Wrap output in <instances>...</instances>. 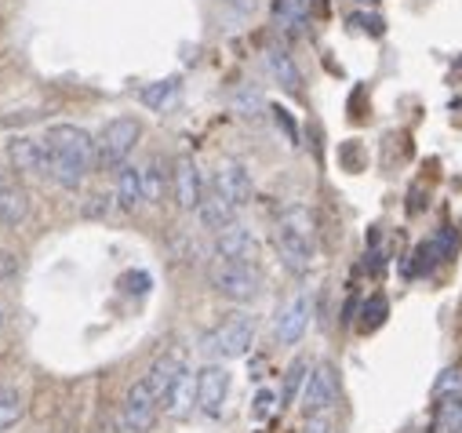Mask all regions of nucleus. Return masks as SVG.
<instances>
[{
	"label": "nucleus",
	"mask_w": 462,
	"mask_h": 433,
	"mask_svg": "<svg viewBox=\"0 0 462 433\" xmlns=\"http://www.w3.org/2000/svg\"><path fill=\"white\" fill-rule=\"evenodd\" d=\"M143 186H146V200L150 204H161L164 200V189L171 186V171H164V161L161 157H153L143 168Z\"/></svg>",
	"instance_id": "nucleus-21"
},
{
	"label": "nucleus",
	"mask_w": 462,
	"mask_h": 433,
	"mask_svg": "<svg viewBox=\"0 0 462 433\" xmlns=\"http://www.w3.org/2000/svg\"><path fill=\"white\" fill-rule=\"evenodd\" d=\"M48 179L62 189H80L88 171L95 168V135L80 124H51L44 132Z\"/></svg>",
	"instance_id": "nucleus-1"
},
{
	"label": "nucleus",
	"mask_w": 462,
	"mask_h": 433,
	"mask_svg": "<svg viewBox=\"0 0 462 433\" xmlns=\"http://www.w3.org/2000/svg\"><path fill=\"white\" fill-rule=\"evenodd\" d=\"M338 401V379H335V368L331 364H317L302 386V411L306 415H320V411H331V404Z\"/></svg>",
	"instance_id": "nucleus-10"
},
{
	"label": "nucleus",
	"mask_w": 462,
	"mask_h": 433,
	"mask_svg": "<svg viewBox=\"0 0 462 433\" xmlns=\"http://www.w3.org/2000/svg\"><path fill=\"white\" fill-rule=\"evenodd\" d=\"M458 433H462V429H458Z\"/></svg>",
	"instance_id": "nucleus-36"
},
{
	"label": "nucleus",
	"mask_w": 462,
	"mask_h": 433,
	"mask_svg": "<svg viewBox=\"0 0 462 433\" xmlns=\"http://www.w3.org/2000/svg\"><path fill=\"white\" fill-rule=\"evenodd\" d=\"M266 69H270V77H273L284 91H302V73H299L295 59H291L284 48H270V51H266Z\"/></svg>",
	"instance_id": "nucleus-18"
},
{
	"label": "nucleus",
	"mask_w": 462,
	"mask_h": 433,
	"mask_svg": "<svg viewBox=\"0 0 462 433\" xmlns=\"http://www.w3.org/2000/svg\"><path fill=\"white\" fill-rule=\"evenodd\" d=\"M143 200H146L143 168H135V164H125V168L117 171V204H121L125 211H135Z\"/></svg>",
	"instance_id": "nucleus-19"
},
{
	"label": "nucleus",
	"mask_w": 462,
	"mask_h": 433,
	"mask_svg": "<svg viewBox=\"0 0 462 433\" xmlns=\"http://www.w3.org/2000/svg\"><path fill=\"white\" fill-rule=\"evenodd\" d=\"M204 179H200V168H197V161L193 157H179L175 164H171V193H175V204L182 207V211H197L200 207V197H204Z\"/></svg>",
	"instance_id": "nucleus-12"
},
{
	"label": "nucleus",
	"mask_w": 462,
	"mask_h": 433,
	"mask_svg": "<svg viewBox=\"0 0 462 433\" xmlns=\"http://www.w3.org/2000/svg\"><path fill=\"white\" fill-rule=\"evenodd\" d=\"M197 219H200L204 230L222 234L226 226H234V223H237V207L229 204V200L208 182V186H204V197H200V207H197Z\"/></svg>",
	"instance_id": "nucleus-15"
},
{
	"label": "nucleus",
	"mask_w": 462,
	"mask_h": 433,
	"mask_svg": "<svg viewBox=\"0 0 462 433\" xmlns=\"http://www.w3.org/2000/svg\"><path fill=\"white\" fill-rule=\"evenodd\" d=\"M157 415H161V397L153 393V386L143 375L139 382L128 386V393L121 401V429L125 433H150L157 426Z\"/></svg>",
	"instance_id": "nucleus-6"
},
{
	"label": "nucleus",
	"mask_w": 462,
	"mask_h": 433,
	"mask_svg": "<svg viewBox=\"0 0 462 433\" xmlns=\"http://www.w3.org/2000/svg\"><path fill=\"white\" fill-rule=\"evenodd\" d=\"M0 324H5V309H0Z\"/></svg>",
	"instance_id": "nucleus-35"
},
{
	"label": "nucleus",
	"mask_w": 462,
	"mask_h": 433,
	"mask_svg": "<svg viewBox=\"0 0 462 433\" xmlns=\"http://www.w3.org/2000/svg\"><path fill=\"white\" fill-rule=\"evenodd\" d=\"M229 397V372L222 364H204L197 372V411H204L208 419H218Z\"/></svg>",
	"instance_id": "nucleus-8"
},
{
	"label": "nucleus",
	"mask_w": 462,
	"mask_h": 433,
	"mask_svg": "<svg viewBox=\"0 0 462 433\" xmlns=\"http://www.w3.org/2000/svg\"><path fill=\"white\" fill-rule=\"evenodd\" d=\"M226 8H234L237 15H252L255 8H259V0H222Z\"/></svg>",
	"instance_id": "nucleus-33"
},
{
	"label": "nucleus",
	"mask_w": 462,
	"mask_h": 433,
	"mask_svg": "<svg viewBox=\"0 0 462 433\" xmlns=\"http://www.w3.org/2000/svg\"><path fill=\"white\" fill-rule=\"evenodd\" d=\"M15 270H19V259L12 252H0V281H8Z\"/></svg>",
	"instance_id": "nucleus-32"
},
{
	"label": "nucleus",
	"mask_w": 462,
	"mask_h": 433,
	"mask_svg": "<svg viewBox=\"0 0 462 433\" xmlns=\"http://www.w3.org/2000/svg\"><path fill=\"white\" fill-rule=\"evenodd\" d=\"M437 263H440V241H422V244L408 255L404 277H422V273H430Z\"/></svg>",
	"instance_id": "nucleus-22"
},
{
	"label": "nucleus",
	"mask_w": 462,
	"mask_h": 433,
	"mask_svg": "<svg viewBox=\"0 0 462 433\" xmlns=\"http://www.w3.org/2000/svg\"><path fill=\"white\" fill-rule=\"evenodd\" d=\"M211 186H215L229 204H234L237 211L248 207L252 197H255L252 171H248L241 161H218V168H215V175H211Z\"/></svg>",
	"instance_id": "nucleus-7"
},
{
	"label": "nucleus",
	"mask_w": 462,
	"mask_h": 433,
	"mask_svg": "<svg viewBox=\"0 0 462 433\" xmlns=\"http://www.w3.org/2000/svg\"><path fill=\"white\" fill-rule=\"evenodd\" d=\"M179 98H182V77H164V80H153L139 91V102L153 114H168Z\"/></svg>",
	"instance_id": "nucleus-17"
},
{
	"label": "nucleus",
	"mask_w": 462,
	"mask_h": 433,
	"mask_svg": "<svg viewBox=\"0 0 462 433\" xmlns=\"http://www.w3.org/2000/svg\"><path fill=\"white\" fill-rule=\"evenodd\" d=\"M143 139V124L135 117H113L106 128L95 135V168L98 171H121L128 157L135 153Z\"/></svg>",
	"instance_id": "nucleus-4"
},
{
	"label": "nucleus",
	"mask_w": 462,
	"mask_h": 433,
	"mask_svg": "<svg viewBox=\"0 0 462 433\" xmlns=\"http://www.w3.org/2000/svg\"><path fill=\"white\" fill-rule=\"evenodd\" d=\"M215 255L218 259H229V263H252L259 259V241L248 226L234 223V226H226L222 234H215Z\"/></svg>",
	"instance_id": "nucleus-13"
},
{
	"label": "nucleus",
	"mask_w": 462,
	"mask_h": 433,
	"mask_svg": "<svg viewBox=\"0 0 462 433\" xmlns=\"http://www.w3.org/2000/svg\"><path fill=\"white\" fill-rule=\"evenodd\" d=\"M310 372H313V368H310L306 361H295V364L284 372V404H291V401L302 397V386H306Z\"/></svg>",
	"instance_id": "nucleus-26"
},
{
	"label": "nucleus",
	"mask_w": 462,
	"mask_h": 433,
	"mask_svg": "<svg viewBox=\"0 0 462 433\" xmlns=\"http://www.w3.org/2000/svg\"><path fill=\"white\" fill-rule=\"evenodd\" d=\"M8 164L15 175H44L48 179V153H44V139H30L19 135L8 143Z\"/></svg>",
	"instance_id": "nucleus-14"
},
{
	"label": "nucleus",
	"mask_w": 462,
	"mask_h": 433,
	"mask_svg": "<svg viewBox=\"0 0 462 433\" xmlns=\"http://www.w3.org/2000/svg\"><path fill=\"white\" fill-rule=\"evenodd\" d=\"M273 408H277V393H273V390H259V393H255V408H252V415L263 422V419L273 415Z\"/></svg>",
	"instance_id": "nucleus-30"
},
{
	"label": "nucleus",
	"mask_w": 462,
	"mask_h": 433,
	"mask_svg": "<svg viewBox=\"0 0 462 433\" xmlns=\"http://www.w3.org/2000/svg\"><path fill=\"white\" fill-rule=\"evenodd\" d=\"M259 320L252 313H229L200 336V354L211 361H237L255 346Z\"/></svg>",
	"instance_id": "nucleus-3"
},
{
	"label": "nucleus",
	"mask_w": 462,
	"mask_h": 433,
	"mask_svg": "<svg viewBox=\"0 0 462 433\" xmlns=\"http://www.w3.org/2000/svg\"><path fill=\"white\" fill-rule=\"evenodd\" d=\"M30 219V193L12 168H0V226H23Z\"/></svg>",
	"instance_id": "nucleus-11"
},
{
	"label": "nucleus",
	"mask_w": 462,
	"mask_h": 433,
	"mask_svg": "<svg viewBox=\"0 0 462 433\" xmlns=\"http://www.w3.org/2000/svg\"><path fill=\"white\" fill-rule=\"evenodd\" d=\"M234 114L245 117V121H259V117L266 114V102H263V95H259L255 88H241V91L234 95Z\"/></svg>",
	"instance_id": "nucleus-25"
},
{
	"label": "nucleus",
	"mask_w": 462,
	"mask_h": 433,
	"mask_svg": "<svg viewBox=\"0 0 462 433\" xmlns=\"http://www.w3.org/2000/svg\"><path fill=\"white\" fill-rule=\"evenodd\" d=\"M26 404H23V393L19 390H8V386H0V433L12 429L19 419H23Z\"/></svg>",
	"instance_id": "nucleus-24"
},
{
	"label": "nucleus",
	"mask_w": 462,
	"mask_h": 433,
	"mask_svg": "<svg viewBox=\"0 0 462 433\" xmlns=\"http://www.w3.org/2000/svg\"><path fill=\"white\" fill-rule=\"evenodd\" d=\"M350 26H357V30H365V33H372V37H383V19H379V15L354 12V15H350Z\"/></svg>",
	"instance_id": "nucleus-29"
},
{
	"label": "nucleus",
	"mask_w": 462,
	"mask_h": 433,
	"mask_svg": "<svg viewBox=\"0 0 462 433\" xmlns=\"http://www.w3.org/2000/svg\"><path fill=\"white\" fill-rule=\"evenodd\" d=\"M354 5H361V8H375L379 0H354Z\"/></svg>",
	"instance_id": "nucleus-34"
},
{
	"label": "nucleus",
	"mask_w": 462,
	"mask_h": 433,
	"mask_svg": "<svg viewBox=\"0 0 462 433\" xmlns=\"http://www.w3.org/2000/svg\"><path fill=\"white\" fill-rule=\"evenodd\" d=\"M273 248L281 255V263L291 273H306L313 266L317 244H313V215L302 204H288L281 211V219L273 226Z\"/></svg>",
	"instance_id": "nucleus-2"
},
{
	"label": "nucleus",
	"mask_w": 462,
	"mask_h": 433,
	"mask_svg": "<svg viewBox=\"0 0 462 433\" xmlns=\"http://www.w3.org/2000/svg\"><path fill=\"white\" fill-rule=\"evenodd\" d=\"M458 390H462V372H458V368H444L440 379H437V386H433V397L440 401V397L458 393Z\"/></svg>",
	"instance_id": "nucleus-28"
},
{
	"label": "nucleus",
	"mask_w": 462,
	"mask_h": 433,
	"mask_svg": "<svg viewBox=\"0 0 462 433\" xmlns=\"http://www.w3.org/2000/svg\"><path fill=\"white\" fill-rule=\"evenodd\" d=\"M310 313H313V306H310V295H291L281 309H277V317H273V336H277V343H284V346H295L302 336H306V328H310Z\"/></svg>",
	"instance_id": "nucleus-9"
},
{
	"label": "nucleus",
	"mask_w": 462,
	"mask_h": 433,
	"mask_svg": "<svg viewBox=\"0 0 462 433\" xmlns=\"http://www.w3.org/2000/svg\"><path fill=\"white\" fill-rule=\"evenodd\" d=\"M208 281H211V288H215L222 299H229V302H252V299H259V291H263V273H259V266H252V263L215 259V263L208 266Z\"/></svg>",
	"instance_id": "nucleus-5"
},
{
	"label": "nucleus",
	"mask_w": 462,
	"mask_h": 433,
	"mask_svg": "<svg viewBox=\"0 0 462 433\" xmlns=\"http://www.w3.org/2000/svg\"><path fill=\"white\" fill-rule=\"evenodd\" d=\"M161 408H164L171 419H189V415L197 411V372L182 368L179 379L171 382V390L164 393Z\"/></svg>",
	"instance_id": "nucleus-16"
},
{
	"label": "nucleus",
	"mask_w": 462,
	"mask_h": 433,
	"mask_svg": "<svg viewBox=\"0 0 462 433\" xmlns=\"http://www.w3.org/2000/svg\"><path fill=\"white\" fill-rule=\"evenodd\" d=\"M365 320H361V332H375L379 324L386 320V299L383 295H372L368 302H365V313H361Z\"/></svg>",
	"instance_id": "nucleus-27"
},
{
	"label": "nucleus",
	"mask_w": 462,
	"mask_h": 433,
	"mask_svg": "<svg viewBox=\"0 0 462 433\" xmlns=\"http://www.w3.org/2000/svg\"><path fill=\"white\" fill-rule=\"evenodd\" d=\"M182 368H186V364H182L175 354H164V357H157V361H153V368L146 372V382L153 386V393H157L161 401H164V393L171 390V382L179 379V372H182Z\"/></svg>",
	"instance_id": "nucleus-20"
},
{
	"label": "nucleus",
	"mask_w": 462,
	"mask_h": 433,
	"mask_svg": "<svg viewBox=\"0 0 462 433\" xmlns=\"http://www.w3.org/2000/svg\"><path fill=\"white\" fill-rule=\"evenodd\" d=\"M302 433H331V419H328V411H320V415H306V429Z\"/></svg>",
	"instance_id": "nucleus-31"
},
{
	"label": "nucleus",
	"mask_w": 462,
	"mask_h": 433,
	"mask_svg": "<svg viewBox=\"0 0 462 433\" xmlns=\"http://www.w3.org/2000/svg\"><path fill=\"white\" fill-rule=\"evenodd\" d=\"M273 15H277V26H281L288 37L302 33V26H306V5H302V0H277Z\"/></svg>",
	"instance_id": "nucleus-23"
}]
</instances>
